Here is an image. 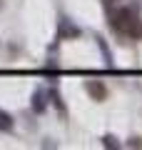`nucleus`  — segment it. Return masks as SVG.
Masks as SVG:
<instances>
[{
  "label": "nucleus",
  "instance_id": "nucleus-1",
  "mask_svg": "<svg viewBox=\"0 0 142 150\" xmlns=\"http://www.w3.org/2000/svg\"><path fill=\"white\" fill-rule=\"evenodd\" d=\"M110 25L115 28L120 35H135L137 28H140V18H137V10L130 5L115 8L110 13Z\"/></svg>",
  "mask_w": 142,
  "mask_h": 150
},
{
  "label": "nucleus",
  "instance_id": "nucleus-2",
  "mask_svg": "<svg viewBox=\"0 0 142 150\" xmlns=\"http://www.w3.org/2000/svg\"><path fill=\"white\" fill-rule=\"evenodd\" d=\"M87 93H92L97 100H105V95H107V90H105V85L102 83H97V80H92V83H87Z\"/></svg>",
  "mask_w": 142,
  "mask_h": 150
},
{
  "label": "nucleus",
  "instance_id": "nucleus-3",
  "mask_svg": "<svg viewBox=\"0 0 142 150\" xmlns=\"http://www.w3.org/2000/svg\"><path fill=\"white\" fill-rule=\"evenodd\" d=\"M107 3H117V0H107Z\"/></svg>",
  "mask_w": 142,
  "mask_h": 150
}]
</instances>
